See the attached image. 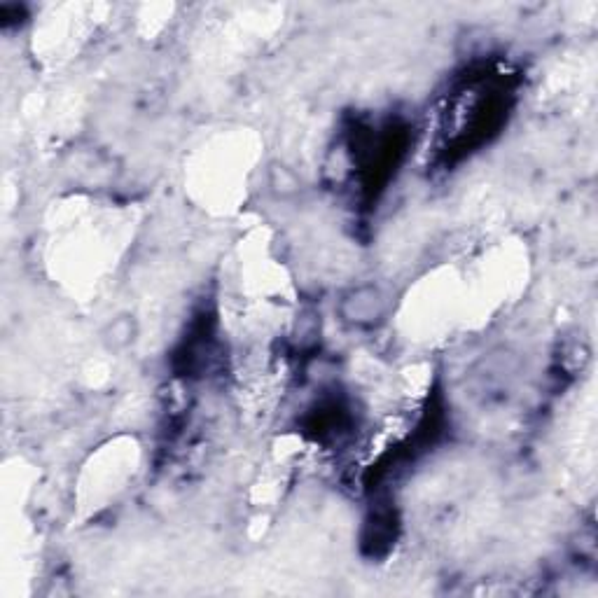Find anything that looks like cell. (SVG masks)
<instances>
[{
    "mask_svg": "<svg viewBox=\"0 0 598 598\" xmlns=\"http://www.w3.org/2000/svg\"><path fill=\"white\" fill-rule=\"evenodd\" d=\"M386 311L384 295L377 288H360L344 302V318L353 325H372Z\"/></svg>",
    "mask_w": 598,
    "mask_h": 598,
    "instance_id": "1",
    "label": "cell"
}]
</instances>
